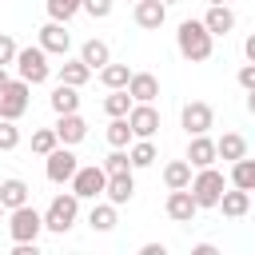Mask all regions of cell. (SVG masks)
<instances>
[{"mask_svg": "<svg viewBox=\"0 0 255 255\" xmlns=\"http://www.w3.org/2000/svg\"><path fill=\"white\" fill-rule=\"evenodd\" d=\"M211 40H215V36L203 28V20H183L179 32H175V48H179V56L191 60V64L211 60Z\"/></svg>", "mask_w": 255, "mask_h": 255, "instance_id": "1", "label": "cell"}, {"mask_svg": "<svg viewBox=\"0 0 255 255\" xmlns=\"http://www.w3.org/2000/svg\"><path fill=\"white\" fill-rule=\"evenodd\" d=\"M187 187H191V195H195L199 207H215L219 195H223V187H227V179H223V171L211 163V167H195V175H191Z\"/></svg>", "mask_w": 255, "mask_h": 255, "instance_id": "2", "label": "cell"}, {"mask_svg": "<svg viewBox=\"0 0 255 255\" xmlns=\"http://www.w3.org/2000/svg\"><path fill=\"white\" fill-rule=\"evenodd\" d=\"M76 215H80V195H76V191L52 195V203H48V211H44V227L56 231V235H64V231H72Z\"/></svg>", "mask_w": 255, "mask_h": 255, "instance_id": "3", "label": "cell"}, {"mask_svg": "<svg viewBox=\"0 0 255 255\" xmlns=\"http://www.w3.org/2000/svg\"><path fill=\"white\" fill-rule=\"evenodd\" d=\"M12 64H16V72H20V80H28V84H44V80L52 76V64H48V52H44L40 44H28V48H20Z\"/></svg>", "mask_w": 255, "mask_h": 255, "instance_id": "4", "label": "cell"}, {"mask_svg": "<svg viewBox=\"0 0 255 255\" xmlns=\"http://www.w3.org/2000/svg\"><path fill=\"white\" fill-rule=\"evenodd\" d=\"M8 231H12V243H28V239H36V235L44 231V215H40L32 203H20V207H12V215H8Z\"/></svg>", "mask_w": 255, "mask_h": 255, "instance_id": "5", "label": "cell"}, {"mask_svg": "<svg viewBox=\"0 0 255 255\" xmlns=\"http://www.w3.org/2000/svg\"><path fill=\"white\" fill-rule=\"evenodd\" d=\"M44 159H48V163H44V175H48L52 183H72V175H76L80 159L72 155V147H68V143H56Z\"/></svg>", "mask_w": 255, "mask_h": 255, "instance_id": "6", "label": "cell"}, {"mask_svg": "<svg viewBox=\"0 0 255 255\" xmlns=\"http://www.w3.org/2000/svg\"><path fill=\"white\" fill-rule=\"evenodd\" d=\"M28 92H32L28 80H8L0 92V120H20L28 112Z\"/></svg>", "mask_w": 255, "mask_h": 255, "instance_id": "7", "label": "cell"}, {"mask_svg": "<svg viewBox=\"0 0 255 255\" xmlns=\"http://www.w3.org/2000/svg\"><path fill=\"white\" fill-rule=\"evenodd\" d=\"M104 187H108V171H104L100 163L76 167V175H72V191H76L80 199H100V195H104Z\"/></svg>", "mask_w": 255, "mask_h": 255, "instance_id": "8", "label": "cell"}, {"mask_svg": "<svg viewBox=\"0 0 255 255\" xmlns=\"http://www.w3.org/2000/svg\"><path fill=\"white\" fill-rule=\"evenodd\" d=\"M163 211H167V219H175V223H191V219H195V211H199V203H195L191 187H171V191H167Z\"/></svg>", "mask_w": 255, "mask_h": 255, "instance_id": "9", "label": "cell"}, {"mask_svg": "<svg viewBox=\"0 0 255 255\" xmlns=\"http://www.w3.org/2000/svg\"><path fill=\"white\" fill-rule=\"evenodd\" d=\"M128 124H131V135H135V139H151V135L159 131V112H155L151 104H131Z\"/></svg>", "mask_w": 255, "mask_h": 255, "instance_id": "10", "label": "cell"}, {"mask_svg": "<svg viewBox=\"0 0 255 255\" xmlns=\"http://www.w3.org/2000/svg\"><path fill=\"white\" fill-rule=\"evenodd\" d=\"M40 48H44L48 56H68V48H72V32H68L60 20H48V24L40 28Z\"/></svg>", "mask_w": 255, "mask_h": 255, "instance_id": "11", "label": "cell"}, {"mask_svg": "<svg viewBox=\"0 0 255 255\" xmlns=\"http://www.w3.org/2000/svg\"><path fill=\"white\" fill-rule=\"evenodd\" d=\"M179 120H183L187 135H199V131H207V128L215 124V112H211V104H203V100H191V104H183Z\"/></svg>", "mask_w": 255, "mask_h": 255, "instance_id": "12", "label": "cell"}, {"mask_svg": "<svg viewBox=\"0 0 255 255\" xmlns=\"http://www.w3.org/2000/svg\"><path fill=\"white\" fill-rule=\"evenodd\" d=\"M227 219H243L247 215V207H251V191H243V187H223V195H219V203H215Z\"/></svg>", "mask_w": 255, "mask_h": 255, "instance_id": "13", "label": "cell"}, {"mask_svg": "<svg viewBox=\"0 0 255 255\" xmlns=\"http://www.w3.org/2000/svg\"><path fill=\"white\" fill-rule=\"evenodd\" d=\"M128 96H131L135 104H151V100L159 96V80H155L151 72H131V80H128Z\"/></svg>", "mask_w": 255, "mask_h": 255, "instance_id": "14", "label": "cell"}, {"mask_svg": "<svg viewBox=\"0 0 255 255\" xmlns=\"http://www.w3.org/2000/svg\"><path fill=\"white\" fill-rule=\"evenodd\" d=\"M219 155H215V139H207V131H199V135H191V143H187V163L191 167H211Z\"/></svg>", "mask_w": 255, "mask_h": 255, "instance_id": "15", "label": "cell"}, {"mask_svg": "<svg viewBox=\"0 0 255 255\" xmlns=\"http://www.w3.org/2000/svg\"><path fill=\"white\" fill-rule=\"evenodd\" d=\"M163 20H167V4H163V0H135V24H139V28L151 32V28H159Z\"/></svg>", "mask_w": 255, "mask_h": 255, "instance_id": "16", "label": "cell"}, {"mask_svg": "<svg viewBox=\"0 0 255 255\" xmlns=\"http://www.w3.org/2000/svg\"><path fill=\"white\" fill-rule=\"evenodd\" d=\"M203 28H207L211 36H227V32L235 28V12H231L227 4H211L207 16H203Z\"/></svg>", "mask_w": 255, "mask_h": 255, "instance_id": "17", "label": "cell"}, {"mask_svg": "<svg viewBox=\"0 0 255 255\" xmlns=\"http://www.w3.org/2000/svg\"><path fill=\"white\" fill-rule=\"evenodd\" d=\"M56 135H60V143H80L84 135H88V124H84V116L80 112H68V116H60V124H56Z\"/></svg>", "mask_w": 255, "mask_h": 255, "instance_id": "18", "label": "cell"}, {"mask_svg": "<svg viewBox=\"0 0 255 255\" xmlns=\"http://www.w3.org/2000/svg\"><path fill=\"white\" fill-rule=\"evenodd\" d=\"M104 195L120 207V203H131V195H135V179H131V171H120V175H108V187H104Z\"/></svg>", "mask_w": 255, "mask_h": 255, "instance_id": "19", "label": "cell"}, {"mask_svg": "<svg viewBox=\"0 0 255 255\" xmlns=\"http://www.w3.org/2000/svg\"><path fill=\"white\" fill-rule=\"evenodd\" d=\"M48 104H52L56 116H68V112L80 108V88H72V84H56L52 96H48Z\"/></svg>", "mask_w": 255, "mask_h": 255, "instance_id": "20", "label": "cell"}, {"mask_svg": "<svg viewBox=\"0 0 255 255\" xmlns=\"http://www.w3.org/2000/svg\"><path fill=\"white\" fill-rule=\"evenodd\" d=\"M215 155H219V159H227V163H235V159H243V155H247V139H243L239 131H223V135L215 139Z\"/></svg>", "mask_w": 255, "mask_h": 255, "instance_id": "21", "label": "cell"}, {"mask_svg": "<svg viewBox=\"0 0 255 255\" xmlns=\"http://www.w3.org/2000/svg\"><path fill=\"white\" fill-rule=\"evenodd\" d=\"M28 191H32V187H28L24 179H16V175H12V179H4V183H0V203H4V211H12V207H20V203H28Z\"/></svg>", "mask_w": 255, "mask_h": 255, "instance_id": "22", "label": "cell"}, {"mask_svg": "<svg viewBox=\"0 0 255 255\" xmlns=\"http://www.w3.org/2000/svg\"><path fill=\"white\" fill-rule=\"evenodd\" d=\"M88 76H92V68H88L84 60H64V64H60V84L84 88V84H88Z\"/></svg>", "mask_w": 255, "mask_h": 255, "instance_id": "23", "label": "cell"}, {"mask_svg": "<svg viewBox=\"0 0 255 255\" xmlns=\"http://www.w3.org/2000/svg\"><path fill=\"white\" fill-rule=\"evenodd\" d=\"M80 60L96 72V68H104V64L112 60V52H108V44H104V40H88V44L80 48Z\"/></svg>", "mask_w": 255, "mask_h": 255, "instance_id": "24", "label": "cell"}, {"mask_svg": "<svg viewBox=\"0 0 255 255\" xmlns=\"http://www.w3.org/2000/svg\"><path fill=\"white\" fill-rule=\"evenodd\" d=\"M131 96H128V88H108V96H104V112L108 116H128L131 112Z\"/></svg>", "mask_w": 255, "mask_h": 255, "instance_id": "25", "label": "cell"}, {"mask_svg": "<svg viewBox=\"0 0 255 255\" xmlns=\"http://www.w3.org/2000/svg\"><path fill=\"white\" fill-rule=\"evenodd\" d=\"M163 183H167V191H171V187H187V183H191V163H187V159H171V163L163 167Z\"/></svg>", "mask_w": 255, "mask_h": 255, "instance_id": "26", "label": "cell"}, {"mask_svg": "<svg viewBox=\"0 0 255 255\" xmlns=\"http://www.w3.org/2000/svg\"><path fill=\"white\" fill-rule=\"evenodd\" d=\"M88 223H92V231H112L116 227V203L108 199V203H96L92 211H88Z\"/></svg>", "mask_w": 255, "mask_h": 255, "instance_id": "27", "label": "cell"}, {"mask_svg": "<svg viewBox=\"0 0 255 255\" xmlns=\"http://www.w3.org/2000/svg\"><path fill=\"white\" fill-rule=\"evenodd\" d=\"M231 183L235 187H243V191H255V159H235L231 163Z\"/></svg>", "mask_w": 255, "mask_h": 255, "instance_id": "28", "label": "cell"}, {"mask_svg": "<svg viewBox=\"0 0 255 255\" xmlns=\"http://www.w3.org/2000/svg\"><path fill=\"white\" fill-rule=\"evenodd\" d=\"M100 80H104V88H128V80H131V68L128 64H104L100 68Z\"/></svg>", "mask_w": 255, "mask_h": 255, "instance_id": "29", "label": "cell"}, {"mask_svg": "<svg viewBox=\"0 0 255 255\" xmlns=\"http://www.w3.org/2000/svg\"><path fill=\"white\" fill-rule=\"evenodd\" d=\"M108 143H112V147H128V143H131V124H128V116H112V124H108Z\"/></svg>", "mask_w": 255, "mask_h": 255, "instance_id": "30", "label": "cell"}, {"mask_svg": "<svg viewBox=\"0 0 255 255\" xmlns=\"http://www.w3.org/2000/svg\"><path fill=\"white\" fill-rule=\"evenodd\" d=\"M131 167H151L155 159H159V151H155V143L151 139H139V143H131Z\"/></svg>", "mask_w": 255, "mask_h": 255, "instance_id": "31", "label": "cell"}, {"mask_svg": "<svg viewBox=\"0 0 255 255\" xmlns=\"http://www.w3.org/2000/svg\"><path fill=\"white\" fill-rule=\"evenodd\" d=\"M80 8H84V0H48V16L60 20V24H68Z\"/></svg>", "mask_w": 255, "mask_h": 255, "instance_id": "32", "label": "cell"}, {"mask_svg": "<svg viewBox=\"0 0 255 255\" xmlns=\"http://www.w3.org/2000/svg\"><path fill=\"white\" fill-rule=\"evenodd\" d=\"M56 143H60L56 128H40V131H32V151H36V155H48Z\"/></svg>", "mask_w": 255, "mask_h": 255, "instance_id": "33", "label": "cell"}, {"mask_svg": "<svg viewBox=\"0 0 255 255\" xmlns=\"http://www.w3.org/2000/svg\"><path fill=\"white\" fill-rule=\"evenodd\" d=\"M100 167H104L108 175H120V171H131V155H128L124 147H116V151H112V155H108V159H104Z\"/></svg>", "mask_w": 255, "mask_h": 255, "instance_id": "34", "label": "cell"}, {"mask_svg": "<svg viewBox=\"0 0 255 255\" xmlns=\"http://www.w3.org/2000/svg\"><path fill=\"white\" fill-rule=\"evenodd\" d=\"M20 143V128H16V120H0V151H12Z\"/></svg>", "mask_w": 255, "mask_h": 255, "instance_id": "35", "label": "cell"}, {"mask_svg": "<svg viewBox=\"0 0 255 255\" xmlns=\"http://www.w3.org/2000/svg\"><path fill=\"white\" fill-rule=\"evenodd\" d=\"M80 12H88L92 20H108V16H112V0H84Z\"/></svg>", "mask_w": 255, "mask_h": 255, "instance_id": "36", "label": "cell"}, {"mask_svg": "<svg viewBox=\"0 0 255 255\" xmlns=\"http://www.w3.org/2000/svg\"><path fill=\"white\" fill-rule=\"evenodd\" d=\"M16 52H20V48H16V40H12L8 32H0V64H4V68L16 60Z\"/></svg>", "mask_w": 255, "mask_h": 255, "instance_id": "37", "label": "cell"}, {"mask_svg": "<svg viewBox=\"0 0 255 255\" xmlns=\"http://www.w3.org/2000/svg\"><path fill=\"white\" fill-rule=\"evenodd\" d=\"M239 84H243L247 92L255 88V64H243V68H239Z\"/></svg>", "mask_w": 255, "mask_h": 255, "instance_id": "38", "label": "cell"}, {"mask_svg": "<svg viewBox=\"0 0 255 255\" xmlns=\"http://www.w3.org/2000/svg\"><path fill=\"white\" fill-rule=\"evenodd\" d=\"M139 255H167V247H163V243H143Z\"/></svg>", "mask_w": 255, "mask_h": 255, "instance_id": "39", "label": "cell"}, {"mask_svg": "<svg viewBox=\"0 0 255 255\" xmlns=\"http://www.w3.org/2000/svg\"><path fill=\"white\" fill-rule=\"evenodd\" d=\"M243 56H247V64H255V32L243 40Z\"/></svg>", "mask_w": 255, "mask_h": 255, "instance_id": "40", "label": "cell"}, {"mask_svg": "<svg viewBox=\"0 0 255 255\" xmlns=\"http://www.w3.org/2000/svg\"><path fill=\"white\" fill-rule=\"evenodd\" d=\"M191 255H215V243H195Z\"/></svg>", "mask_w": 255, "mask_h": 255, "instance_id": "41", "label": "cell"}, {"mask_svg": "<svg viewBox=\"0 0 255 255\" xmlns=\"http://www.w3.org/2000/svg\"><path fill=\"white\" fill-rule=\"evenodd\" d=\"M247 112H251V116H255V88H251V92H247Z\"/></svg>", "mask_w": 255, "mask_h": 255, "instance_id": "42", "label": "cell"}, {"mask_svg": "<svg viewBox=\"0 0 255 255\" xmlns=\"http://www.w3.org/2000/svg\"><path fill=\"white\" fill-rule=\"evenodd\" d=\"M4 84H8V68L0 64V92H4Z\"/></svg>", "mask_w": 255, "mask_h": 255, "instance_id": "43", "label": "cell"}, {"mask_svg": "<svg viewBox=\"0 0 255 255\" xmlns=\"http://www.w3.org/2000/svg\"><path fill=\"white\" fill-rule=\"evenodd\" d=\"M207 4H227V0H207Z\"/></svg>", "mask_w": 255, "mask_h": 255, "instance_id": "44", "label": "cell"}, {"mask_svg": "<svg viewBox=\"0 0 255 255\" xmlns=\"http://www.w3.org/2000/svg\"><path fill=\"white\" fill-rule=\"evenodd\" d=\"M0 215H4V203H0Z\"/></svg>", "mask_w": 255, "mask_h": 255, "instance_id": "45", "label": "cell"}, {"mask_svg": "<svg viewBox=\"0 0 255 255\" xmlns=\"http://www.w3.org/2000/svg\"><path fill=\"white\" fill-rule=\"evenodd\" d=\"M163 4H175V0H163Z\"/></svg>", "mask_w": 255, "mask_h": 255, "instance_id": "46", "label": "cell"}, {"mask_svg": "<svg viewBox=\"0 0 255 255\" xmlns=\"http://www.w3.org/2000/svg\"><path fill=\"white\" fill-rule=\"evenodd\" d=\"M131 4H135V0H131Z\"/></svg>", "mask_w": 255, "mask_h": 255, "instance_id": "47", "label": "cell"}]
</instances>
